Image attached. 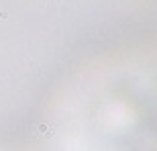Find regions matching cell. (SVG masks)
I'll return each instance as SVG.
<instances>
[{
	"instance_id": "cell-1",
	"label": "cell",
	"mask_w": 157,
	"mask_h": 151,
	"mask_svg": "<svg viewBox=\"0 0 157 151\" xmlns=\"http://www.w3.org/2000/svg\"><path fill=\"white\" fill-rule=\"evenodd\" d=\"M0 151H6V149H2V147H0Z\"/></svg>"
}]
</instances>
